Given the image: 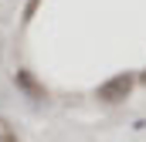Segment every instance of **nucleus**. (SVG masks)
Here are the masks:
<instances>
[{"instance_id": "7ed1b4c3", "label": "nucleus", "mask_w": 146, "mask_h": 142, "mask_svg": "<svg viewBox=\"0 0 146 142\" xmlns=\"http://www.w3.org/2000/svg\"><path fill=\"white\" fill-rule=\"evenodd\" d=\"M0 142H21V135H17V129L0 115Z\"/></svg>"}, {"instance_id": "20e7f679", "label": "nucleus", "mask_w": 146, "mask_h": 142, "mask_svg": "<svg viewBox=\"0 0 146 142\" xmlns=\"http://www.w3.org/2000/svg\"><path fill=\"white\" fill-rule=\"evenodd\" d=\"M37 7H41V0H27V3H24V17H21V20H24V24H31V20H34V14H37Z\"/></svg>"}, {"instance_id": "39448f33", "label": "nucleus", "mask_w": 146, "mask_h": 142, "mask_svg": "<svg viewBox=\"0 0 146 142\" xmlns=\"http://www.w3.org/2000/svg\"><path fill=\"white\" fill-rule=\"evenodd\" d=\"M136 81H139V85H146V71H143V74H139V78H136Z\"/></svg>"}, {"instance_id": "f03ea898", "label": "nucleus", "mask_w": 146, "mask_h": 142, "mask_svg": "<svg viewBox=\"0 0 146 142\" xmlns=\"http://www.w3.org/2000/svg\"><path fill=\"white\" fill-rule=\"evenodd\" d=\"M14 85L31 98V102H48V88L37 81V74L34 71H27V68H17L14 71Z\"/></svg>"}, {"instance_id": "f257e3e1", "label": "nucleus", "mask_w": 146, "mask_h": 142, "mask_svg": "<svg viewBox=\"0 0 146 142\" xmlns=\"http://www.w3.org/2000/svg\"><path fill=\"white\" fill-rule=\"evenodd\" d=\"M133 88H136V74H133V71H119V74L106 78V81L95 88V98H99L102 105H119V102H126V98L133 95Z\"/></svg>"}]
</instances>
